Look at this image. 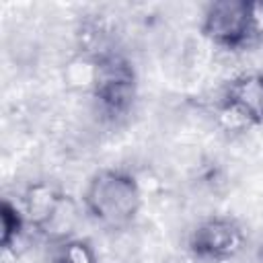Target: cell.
I'll list each match as a JSON object with an SVG mask.
<instances>
[{
	"instance_id": "cell-6",
	"label": "cell",
	"mask_w": 263,
	"mask_h": 263,
	"mask_svg": "<svg viewBox=\"0 0 263 263\" xmlns=\"http://www.w3.org/2000/svg\"><path fill=\"white\" fill-rule=\"evenodd\" d=\"M62 197H64V191L49 181L29 183L25 193H23V205H21L25 212L29 228L39 232L47 224V220L53 216Z\"/></svg>"
},
{
	"instance_id": "cell-7",
	"label": "cell",
	"mask_w": 263,
	"mask_h": 263,
	"mask_svg": "<svg viewBox=\"0 0 263 263\" xmlns=\"http://www.w3.org/2000/svg\"><path fill=\"white\" fill-rule=\"evenodd\" d=\"M82 203L78 199H74L72 195L64 193L62 201L58 203L53 216L47 220V224L37 232L41 238H45L51 247L53 245H60L64 240H70L76 236V228H78V222L82 218Z\"/></svg>"
},
{
	"instance_id": "cell-8",
	"label": "cell",
	"mask_w": 263,
	"mask_h": 263,
	"mask_svg": "<svg viewBox=\"0 0 263 263\" xmlns=\"http://www.w3.org/2000/svg\"><path fill=\"white\" fill-rule=\"evenodd\" d=\"M25 228H29V224H27L23 208L18 203H12L8 197L2 199V205H0V230H2L0 242H2V247L10 249L25 234Z\"/></svg>"
},
{
	"instance_id": "cell-9",
	"label": "cell",
	"mask_w": 263,
	"mask_h": 263,
	"mask_svg": "<svg viewBox=\"0 0 263 263\" xmlns=\"http://www.w3.org/2000/svg\"><path fill=\"white\" fill-rule=\"evenodd\" d=\"M51 263H99L95 247L80 236L53 245Z\"/></svg>"
},
{
	"instance_id": "cell-1",
	"label": "cell",
	"mask_w": 263,
	"mask_h": 263,
	"mask_svg": "<svg viewBox=\"0 0 263 263\" xmlns=\"http://www.w3.org/2000/svg\"><path fill=\"white\" fill-rule=\"evenodd\" d=\"M80 203L84 214L97 224L125 228L140 214L142 187L129 171L101 168L88 179Z\"/></svg>"
},
{
	"instance_id": "cell-10",
	"label": "cell",
	"mask_w": 263,
	"mask_h": 263,
	"mask_svg": "<svg viewBox=\"0 0 263 263\" xmlns=\"http://www.w3.org/2000/svg\"><path fill=\"white\" fill-rule=\"evenodd\" d=\"M249 16H251V29L253 39L263 37V0L249 2Z\"/></svg>"
},
{
	"instance_id": "cell-2",
	"label": "cell",
	"mask_w": 263,
	"mask_h": 263,
	"mask_svg": "<svg viewBox=\"0 0 263 263\" xmlns=\"http://www.w3.org/2000/svg\"><path fill=\"white\" fill-rule=\"evenodd\" d=\"M136 86V72L119 53H101L92 62L90 88L103 113L113 117L125 115L134 105Z\"/></svg>"
},
{
	"instance_id": "cell-3",
	"label": "cell",
	"mask_w": 263,
	"mask_h": 263,
	"mask_svg": "<svg viewBox=\"0 0 263 263\" xmlns=\"http://www.w3.org/2000/svg\"><path fill=\"white\" fill-rule=\"evenodd\" d=\"M201 33L212 43L226 49H240L253 43L249 16V0H218L212 2L201 18Z\"/></svg>"
},
{
	"instance_id": "cell-4",
	"label": "cell",
	"mask_w": 263,
	"mask_h": 263,
	"mask_svg": "<svg viewBox=\"0 0 263 263\" xmlns=\"http://www.w3.org/2000/svg\"><path fill=\"white\" fill-rule=\"evenodd\" d=\"M245 230L230 216H212L201 220L189 234V251L208 261H226L245 247Z\"/></svg>"
},
{
	"instance_id": "cell-5",
	"label": "cell",
	"mask_w": 263,
	"mask_h": 263,
	"mask_svg": "<svg viewBox=\"0 0 263 263\" xmlns=\"http://www.w3.org/2000/svg\"><path fill=\"white\" fill-rule=\"evenodd\" d=\"M222 101L236 109L249 125L263 123V74L249 72L236 76L226 86Z\"/></svg>"
}]
</instances>
